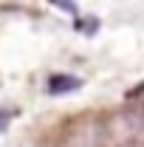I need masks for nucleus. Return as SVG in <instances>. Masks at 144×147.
Returning a JSON list of instances; mask_svg holds the SVG:
<instances>
[{"label": "nucleus", "mask_w": 144, "mask_h": 147, "mask_svg": "<svg viewBox=\"0 0 144 147\" xmlns=\"http://www.w3.org/2000/svg\"><path fill=\"white\" fill-rule=\"evenodd\" d=\"M76 88H79V79L71 76V74H57V76L48 79V93H54V96L71 93V91H76Z\"/></svg>", "instance_id": "nucleus-1"}, {"label": "nucleus", "mask_w": 144, "mask_h": 147, "mask_svg": "<svg viewBox=\"0 0 144 147\" xmlns=\"http://www.w3.org/2000/svg\"><path fill=\"white\" fill-rule=\"evenodd\" d=\"M96 26H99L96 20H76V28H82L85 34H93V31H96Z\"/></svg>", "instance_id": "nucleus-2"}, {"label": "nucleus", "mask_w": 144, "mask_h": 147, "mask_svg": "<svg viewBox=\"0 0 144 147\" xmlns=\"http://www.w3.org/2000/svg\"><path fill=\"white\" fill-rule=\"evenodd\" d=\"M54 6H57V9H62V11H68V14H76V11H79L73 3H65V0H54Z\"/></svg>", "instance_id": "nucleus-3"}, {"label": "nucleus", "mask_w": 144, "mask_h": 147, "mask_svg": "<svg viewBox=\"0 0 144 147\" xmlns=\"http://www.w3.org/2000/svg\"><path fill=\"white\" fill-rule=\"evenodd\" d=\"M9 127V110H0V133Z\"/></svg>", "instance_id": "nucleus-4"}]
</instances>
